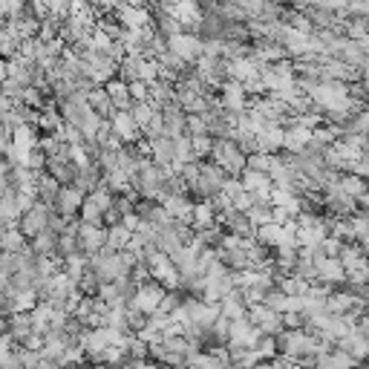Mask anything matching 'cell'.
<instances>
[{
    "mask_svg": "<svg viewBox=\"0 0 369 369\" xmlns=\"http://www.w3.org/2000/svg\"><path fill=\"white\" fill-rule=\"evenodd\" d=\"M188 136H211V125L205 115H188Z\"/></svg>",
    "mask_w": 369,
    "mask_h": 369,
    "instance_id": "cb8c5ba5",
    "label": "cell"
},
{
    "mask_svg": "<svg viewBox=\"0 0 369 369\" xmlns=\"http://www.w3.org/2000/svg\"><path fill=\"white\" fill-rule=\"evenodd\" d=\"M165 297H168V289H165L162 283H156V280H153V283H144V286H139V294H136L130 303L136 306L139 312H144L147 318H153V315H156V312L162 309Z\"/></svg>",
    "mask_w": 369,
    "mask_h": 369,
    "instance_id": "277c9868",
    "label": "cell"
},
{
    "mask_svg": "<svg viewBox=\"0 0 369 369\" xmlns=\"http://www.w3.org/2000/svg\"><path fill=\"white\" fill-rule=\"evenodd\" d=\"M52 205H46V202H38L29 213H23V220H20V231L29 237V239H35L38 234H44V231H49V220H52Z\"/></svg>",
    "mask_w": 369,
    "mask_h": 369,
    "instance_id": "ba28073f",
    "label": "cell"
},
{
    "mask_svg": "<svg viewBox=\"0 0 369 369\" xmlns=\"http://www.w3.org/2000/svg\"><path fill=\"white\" fill-rule=\"evenodd\" d=\"M130 113H133V118L139 121V127L144 130V127L150 125V121H153V115H156L159 110H156V107H153L150 101H133V107H130Z\"/></svg>",
    "mask_w": 369,
    "mask_h": 369,
    "instance_id": "44dd1931",
    "label": "cell"
},
{
    "mask_svg": "<svg viewBox=\"0 0 369 369\" xmlns=\"http://www.w3.org/2000/svg\"><path fill=\"white\" fill-rule=\"evenodd\" d=\"M249 320H251L263 334H271V337H280V334L286 332L283 315H280V312H274V309H268L265 303L251 306V309H249Z\"/></svg>",
    "mask_w": 369,
    "mask_h": 369,
    "instance_id": "8992f818",
    "label": "cell"
},
{
    "mask_svg": "<svg viewBox=\"0 0 369 369\" xmlns=\"http://www.w3.org/2000/svg\"><path fill=\"white\" fill-rule=\"evenodd\" d=\"M104 208L96 202V199H92V196H87L84 199V208H81V213H78V217H81V223H92V225H104Z\"/></svg>",
    "mask_w": 369,
    "mask_h": 369,
    "instance_id": "ffe728a7",
    "label": "cell"
},
{
    "mask_svg": "<svg viewBox=\"0 0 369 369\" xmlns=\"http://www.w3.org/2000/svg\"><path fill=\"white\" fill-rule=\"evenodd\" d=\"M113 130H115V136L125 142V144H139V139L144 136L142 133V127H139V121L133 118V113L130 110H115L113 113Z\"/></svg>",
    "mask_w": 369,
    "mask_h": 369,
    "instance_id": "9c48e42d",
    "label": "cell"
},
{
    "mask_svg": "<svg viewBox=\"0 0 369 369\" xmlns=\"http://www.w3.org/2000/svg\"><path fill=\"white\" fill-rule=\"evenodd\" d=\"M130 242H133V231H130L125 223L110 225V234H107V249H110V251H125Z\"/></svg>",
    "mask_w": 369,
    "mask_h": 369,
    "instance_id": "ac0fdd59",
    "label": "cell"
},
{
    "mask_svg": "<svg viewBox=\"0 0 369 369\" xmlns=\"http://www.w3.org/2000/svg\"><path fill=\"white\" fill-rule=\"evenodd\" d=\"M107 225H92V223H78V242H81V251L87 257H96L107 249Z\"/></svg>",
    "mask_w": 369,
    "mask_h": 369,
    "instance_id": "5b68a950",
    "label": "cell"
},
{
    "mask_svg": "<svg viewBox=\"0 0 369 369\" xmlns=\"http://www.w3.org/2000/svg\"><path fill=\"white\" fill-rule=\"evenodd\" d=\"M315 369H361V363L349 352H344L341 346H334V349H329L326 355L318 358Z\"/></svg>",
    "mask_w": 369,
    "mask_h": 369,
    "instance_id": "7c38bea8",
    "label": "cell"
},
{
    "mask_svg": "<svg viewBox=\"0 0 369 369\" xmlns=\"http://www.w3.org/2000/svg\"><path fill=\"white\" fill-rule=\"evenodd\" d=\"M168 52H173L176 58H182L188 67H194L196 61L205 55V44L199 35H191V32H179L173 38H168Z\"/></svg>",
    "mask_w": 369,
    "mask_h": 369,
    "instance_id": "7a4b0ae2",
    "label": "cell"
},
{
    "mask_svg": "<svg viewBox=\"0 0 369 369\" xmlns=\"http://www.w3.org/2000/svg\"><path fill=\"white\" fill-rule=\"evenodd\" d=\"M107 92H110V99L115 104V110H130L133 107V96H130V84H125L121 78H113L110 84H104Z\"/></svg>",
    "mask_w": 369,
    "mask_h": 369,
    "instance_id": "2e32d148",
    "label": "cell"
},
{
    "mask_svg": "<svg viewBox=\"0 0 369 369\" xmlns=\"http://www.w3.org/2000/svg\"><path fill=\"white\" fill-rule=\"evenodd\" d=\"M312 139H315V130H312V127H303V125H289V127H286V150L292 153V156L303 153L306 147L312 144Z\"/></svg>",
    "mask_w": 369,
    "mask_h": 369,
    "instance_id": "4fadbf2b",
    "label": "cell"
},
{
    "mask_svg": "<svg viewBox=\"0 0 369 369\" xmlns=\"http://www.w3.org/2000/svg\"><path fill=\"white\" fill-rule=\"evenodd\" d=\"M274 162H277V153H254V156H249V168L260 173H271Z\"/></svg>",
    "mask_w": 369,
    "mask_h": 369,
    "instance_id": "7402d4cb",
    "label": "cell"
},
{
    "mask_svg": "<svg viewBox=\"0 0 369 369\" xmlns=\"http://www.w3.org/2000/svg\"><path fill=\"white\" fill-rule=\"evenodd\" d=\"M87 101H89V107L96 110L101 118H113V113H115V104H113V99H110V92H107V87H96L87 96Z\"/></svg>",
    "mask_w": 369,
    "mask_h": 369,
    "instance_id": "9a60e30c",
    "label": "cell"
},
{
    "mask_svg": "<svg viewBox=\"0 0 369 369\" xmlns=\"http://www.w3.org/2000/svg\"><path fill=\"white\" fill-rule=\"evenodd\" d=\"M220 309H223V318H228V320H249L251 306L245 303V294L237 289V292H231L228 297L220 300Z\"/></svg>",
    "mask_w": 369,
    "mask_h": 369,
    "instance_id": "8fae6325",
    "label": "cell"
},
{
    "mask_svg": "<svg viewBox=\"0 0 369 369\" xmlns=\"http://www.w3.org/2000/svg\"><path fill=\"white\" fill-rule=\"evenodd\" d=\"M84 199H87V194L81 191V188H75V184H64L61 188V194H58V199H55V211L61 213V217H67V220H73L75 213H81V208H84Z\"/></svg>",
    "mask_w": 369,
    "mask_h": 369,
    "instance_id": "30bf717a",
    "label": "cell"
},
{
    "mask_svg": "<svg viewBox=\"0 0 369 369\" xmlns=\"http://www.w3.org/2000/svg\"><path fill=\"white\" fill-rule=\"evenodd\" d=\"M358 202H361V205H363V211H369V191H366V194H363V196H361V199H358Z\"/></svg>",
    "mask_w": 369,
    "mask_h": 369,
    "instance_id": "d4e9b609",
    "label": "cell"
},
{
    "mask_svg": "<svg viewBox=\"0 0 369 369\" xmlns=\"http://www.w3.org/2000/svg\"><path fill=\"white\" fill-rule=\"evenodd\" d=\"M220 104L228 110V115H245L249 113V92H245V87L239 81H225L220 87Z\"/></svg>",
    "mask_w": 369,
    "mask_h": 369,
    "instance_id": "52a82bcc",
    "label": "cell"
},
{
    "mask_svg": "<svg viewBox=\"0 0 369 369\" xmlns=\"http://www.w3.org/2000/svg\"><path fill=\"white\" fill-rule=\"evenodd\" d=\"M211 162H217L228 176H242V170L249 168V156L237 147L234 139H217L211 153Z\"/></svg>",
    "mask_w": 369,
    "mask_h": 369,
    "instance_id": "6da1fadb",
    "label": "cell"
},
{
    "mask_svg": "<svg viewBox=\"0 0 369 369\" xmlns=\"http://www.w3.org/2000/svg\"><path fill=\"white\" fill-rule=\"evenodd\" d=\"M341 188L349 194V196H355V199H361L366 191H369V184H366V179H361L358 173H341Z\"/></svg>",
    "mask_w": 369,
    "mask_h": 369,
    "instance_id": "d6986e66",
    "label": "cell"
},
{
    "mask_svg": "<svg viewBox=\"0 0 369 369\" xmlns=\"http://www.w3.org/2000/svg\"><path fill=\"white\" fill-rule=\"evenodd\" d=\"M191 142H194L196 159H208L213 153V144H217V139H213V136H191Z\"/></svg>",
    "mask_w": 369,
    "mask_h": 369,
    "instance_id": "603a6c76",
    "label": "cell"
},
{
    "mask_svg": "<svg viewBox=\"0 0 369 369\" xmlns=\"http://www.w3.org/2000/svg\"><path fill=\"white\" fill-rule=\"evenodd\" d=\"M162 205H165V211L170 213V220H176V223H188V225H191L196 202H191L188 196H165Z\"/></svg>",
    "mask_w": 369,
    "mask_h": 369,
    "instance_id": "5bb4252c",
    "label": "cell"
},
{
    "mask_svg": "<svg viewBox=\"0 0 369 369\" xmlns=\"http://www.w3.org/2000/svg\"><path fill=\"white\" fill-rule=\"evenodd\" d=\"M315 263H318V274H320V286H346L349 283V274H346V265L341 257H326L323 251L315 254Z\"/></svg>",
    "mask_w": 369,
    "mask_h": 369,
    "instance_id": "3957f363",
    "label": "cell"
},
{
    "mask_svg": "<svg viewBox=\"0 0 369 369\" xmlns=\"http://www.w3.org/2000/svg\"><path fill=\"white\" fill-rule=\"evenodd\" d=\"M191 225H194L196 231H208V228L217 225V208H213V202H196Z\"/></svg>",
    "mask_w": 369,
    "mask_h": 369,
    "instance_id": "e0dca14e",
    "label": "cell"
}]
</instances>
